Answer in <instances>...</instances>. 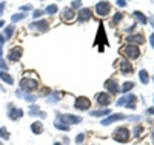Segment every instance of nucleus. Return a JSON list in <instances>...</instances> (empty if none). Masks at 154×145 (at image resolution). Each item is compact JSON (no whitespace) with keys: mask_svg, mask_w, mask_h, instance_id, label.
Returning a JSON list of instances; mask_svg holds the SVG:
<instances>
[{"mask_svg":"<svg viewBox=\"0 0 154 145\" xmlns=\"http://www.w3.org/2000/svg\"><path fill=\"white\" fill-rule=\"evenodd\" d=\"M60 17H62L63 22H69V20H72V19L75 17V11H74L72 8H65V9L62 11Z\"/></svg>","mask_w":154,"mask_h":145,"instance_id":"nucleus-11","label":"nucleus"},{"mask_svg":"<svg viewBox=\"0 0 154 145\" xmlns=\"http://www.w3.org/2000/svg\"><path fill=\"white\" fill-rule=\"evenodd\" d=\"M134 17L140 22V23H146L148 22V19H146V16L145 14H142L140 11H134Z\"/></svg>","mask_w":154,"mask_h":145,"instance_id":"nucleus-21","label":"nucleus"},{"mask_svg":"<svg viewBox=\"0 0 154 145\" xmlns=\"http://www.w3.org/2000/svg\"><path fill=\"white\" fill-rule=\"evenodd\" d=\"M0 145H3V143H2V142H0Z\"/></svg>","mask_w":154,"mask_h":145,"instance_id":"nucleus-40","label":"nucleus"},{"mask_svg":"<svg viewBox=\"0 0 154 145\" xmlns=\"http://www.w3.org/2000/svg\"><path fill=\"white\" fill-rule=\"evenodd\" d=\"M23 116V111L22 110H19V108H12L11 111H9V117L12 121H17L19 117H22Z\"/></svg>","mask_w":154,"mask_h":145,"instance_id":"nucleus-17","label":"nucleus"},{"mask_svg":"<svg viewBox=\"0 0 154 145\" xmlns=\"http://www.w3.org/2000/svg\"><path fill=\"white\" fill-rule=\"evenodd\" d=\"M108 113H109V110H96V111H91L93 116H105Z\"/></svg>","mask_w":154,"mask_h":145,"instance_id":"nucleus-26","label":"nucleus"},{"mask_svg":"<svg viewBox=\"0 0 154 145\" xmlns=\"http://www.w3.org/2000/svg\"><path fill=\"white\" fill-rule=\"evenodd\" d=\"M105 88L109 91L111 94H116L119 91V87H117V82L114 80V79H109V80H106V84H105Z\"/></svg>","mask_w":154,"mask_h":145,"instance_id":"nucleus-15","label":"nucleus"},{"mask_svg":"<svg viewBox=\"0 0 154 145\" xmlns=\"http://www.w3.org/2000/svg\"><path fill=\"white\" fill-rule=\"evenodd\" d=\"M122 119H126V116L122 114V113H119V114H111L109 117H106L105 121H102V124H103V125H109V124H112V122H116V121H122Z\"/></svg>","mask_w":154,"mask_h":145,"instance_id":"nucleus-13","label":"nucleus"},{"mask_svg":"<svg viewBox=\"0 0 154 145\" xmlns=\"http://www.w3.org/2000/svg\"><path fill=\"white\" fill-rule=\"evenodd\" d=\"M122 19H123V14H122V12H117V14L112 17V25H117Z\"/></svg>","mask_w":154,"mask_h":145,"instance_id":"nucleus-25","label":"nucleus"},{"mask_svg":"<svg viewBox=\"0 0 154 145\" xmlns=\"http://www.w3.org/2000/svg\"><path fill=\"white\" fill-rule=\"evenodd\" d=\"M89 19H91V9H88V8L80 9V14H79V17H77V20L79 22H86Z\"/></svg>","mask_w":154,"mask_h":145,"instance_id":"nucleus-16","label":"nucleus"},{"mask_svg":"<svg viewBox=\"0 0 154 145\" xmlns=\"http://www.w3.org/2000/svg\"><path fill=\"white\" fill-rule=\"evenodd\" d=\"M29 28H31V30H37V31H40V33H45V31L49 28V25H48L46 20H38V22H35V23H31Z\"/></svg>","mask_w":154,"mask_h":145,"instance_id":"nucleus-9","label":"nucleus"},{"mask_svg":"<svg viewBox=\"0 0 154 145\" xmlns=\"http://www.w3.org/2000/svg\"><path fill=\"white\" fill-rule=\"evenodd\" d=\"M46 14H49V16H53V14H56L57 12V5H49V6H46Z\"/></svg>","mask_w":154,"mask_h":145,"instance_id":"nucleus-23","label":"nucleus"},{"mask_svg":"<svg viewBox=\"0 0 154 145\" xmlns=\"http://www.w3.org/2000/svg\"><path fill=\"white\" fill-rule=\"evenodd\" d=\"M0 59H2V43H0Z\"/></svg>","mask_w":154,"mask_h":145,"instance_id":"nucleus-38","label":"nucleus"},{"mask_svg":"<svg viewBox=\"0 0 154 145\" xmlns=\"http://www.w3.org/2000/svg\"><path fill=\"white\" fill-rule=\"evenodd\" d=\"M114 139L117 142H126L130 139V131H128V128H125V127L117 128L114 131Z\"/></svg>","mask_w":154,"mask_h":145,"instance_id":"nucleus-4","label":"nucleus"},{"mask_svg":"<svg viewBox=\"0 0 154 145\" xmlns=\"http://www.w3.org/2000/svg\"><path fill=\"white\" fill-rule=\"evenodd\" d=\"M37 87H38V80L37 79H31L29 76H25L20 82V88L25 91H34L37 90Z\"/></svg>","mask_w":154,"mask_h":145,"instance_id":"nucleus-1","label":"nucleus"},{"mask_svg":"<svg viewBox=\"0 0 154 145\" xmlns=\"http://www.w3.org/2000/svg\"><path fill=\"white\" fill-rule=\"evenodd\" d=\"M149 43H151V46L154 48V33H152V34L149 36Z\"/></svg>","mask_w":154,"mask_h":145,"instance_id":"nucleus-34","label":"nucleus"},{"mask_svg":"<svg viewBox=\"0 0 154 145\" xmlns=\"http://www.w3.org/2000/svg\"><path fill=\"white\" fill-rule=\"evenodd\" d=\"M134 88V84L133 82H125L123 85H122V91L123 93H126V91H130V90H133Z\"/></svg>","mask_w":154,"mask_h":145,"instance_id":"nucleus-24","label":"nucleus"},{"mask_svg":"<svg viewBox=\"0 0 154 145\" xmlns=\"http://www.w3.org/2000/svg\"><path fill=\"white\" fill-rule=\"evenodd\" d=\"M122 52H123V56H125L126 59H137L139 54H140L137 45H126Z\"/></svg>","mask_w":154,"mask_h":145,"instance_id":"nucleus-2","label":"nucleus"},{"mask_svg":"<svg viewBox=\"0 0 154 145\" xmlns=\"http://www.w3.org/2000/svg\"><path fill=\"white\" fill-rule=\"evenodd\" d=\"M12 33H14V26L9 25L8 28L5 30V33H3V37H5V39H9V37H12Z\"/></svg>","mask_w":154,"mask_h":145,"instance_id":"nucleus-22","label":"nucleus"},{"mask_svg":"<svg viewBox=\"0 0 154 145\" xmlns=\"http://www.w3.org/2000/svg\"><path fill=\"white\" fill-rule=\"evenodd\" d=\"M0 79L5 82V84H9V85H12L14 84V80H12V77L8 74V73H5V71H0Z\"/></svg>","mask_w":154,"mask_h":145,"instance_id":"nucleus-18","label":"nucleus"},{"mask_svg":"<svg viewBox=\"0 0 154 145\" xmlns=\"http://www.w3.org/2000/svg\"><path fill=\"white\" fill-rule=\"evenodd\" d=\"M20 9H22V11L25 12V11H28V9H31V5H26V6H22Z\"/></svg>","mask_w":154,"mask_h":145,"instance_id":"nucleus-35","label":"nucleus"},{"mask_svg":"<svg viewBox=\"0 0 154 145\" xmlns=\"http://www.w3.org/2000/svg\"><path fill=\"white\" fill-rule=\"evenodd\" d=\"M120 71H122L123 74H133L134 68H133V65L128 62L126 59H122V60H120Z\"/></svg>","mask_w":154,"mask_h":145,"instance_id":"nucleus-12","label":"nucleus"},{"mask_svg":"<svg viewBox=\"0 0 154 145\" xmlns=\"http://www.w3.org/2000/svg\"><path fill=\"white\" fill-rule=\"evenodd\" d=\"M31 130L34 131L35 134H40L42 131H43V125H42V122H34V124L31 125Z\"/></svg>","mask_w":154,"mask_h":145,"instance_id":"nucleus-20","label":"nucleus"},{"mask_svg":"<svg viewBox=\"0 0 154 145\" xmlns=\"http://www.w3.org/2000/svg\"><path fill=\"white\" fill-rule=\"evenodd\" d=\"M142 131H143V128H142V127L139 125V127H137V128L134 130V133H136V134H140V133H142Z\"/></svg>","mask_w":154,"mask_h":145,"instance_id":"nucleus-32","label":"nucleus"},{"mask_svg":"<svg viewBox=\"0 0 154 145\" xmlns=\"http://www.w3.org/2000/svg\"><path fill=\"white\" fill-rule=\"evenodd\" d=\"M42 14H43V12H42V11H38V9H37V11H34V17H35V19H37V17H40Z\"/></svg>","mask_w":154,"mask_h":145,"instance_id":"nucleus-33","label":"nucleus"},{"mask_svg":"<svg viewBox=\"0 0 154 145\" xmlns=\"http://www.w3.org/2000/svg\"><path fill=\"white\" fill-rule=\"evenodd\" d=\"M22 54H23V49H22V46H14L11 51H9V54H8V60L9 62H19L20 60V57H22Z\"/></svg>","mask_w":154,"mask_h":145,"instance_id":"nucleus-7","label":"nucleus"},{"mask_svg":"<svg viewBox=\"0 0 154 145\" xmlns=\"http://www.w3.org/2000/svg\"><path fill=\"white\" fill-rule=\"evenodd\" d=\"M136 96H133V94H130V96H125V97H122V99H119V105H125L126 108H131V110H134V107H136Z\"/></svg>","mask_w":154,"mask_h":145,"instance_id":"nucleus-6","label":"nucleus"},{"mask_svg":"<svg viewBox=\"0 0 154 145\" xmlns=\"http://www.w3.org/2000/svg\"><path fill=\"white\" fill-rule=\"evenodd\" d=\"M3 8H5V3H2V5H0V16L3 14Z\"/></svg>","mask_w":154,"mask_h":145,"instance_id":"nucleus-36","label":"nucleus"},{"mask_svg":"<svg viewBox=\"0 0 154 145\" xmlns=\"http://www.w3.org/2000/svg\"><path fill=\"white\" fill-rule=\"evenodd\" d=\"M117 6L125 8V6H126V2H125V0H117Z\"/></svg>","mask_w":154,"mask_h":145,"instance_id":"nucleus-30","label":"nucleus"},{"mask_svg":"<svg viewBox=\"0 0 154 145\" xmlns=\"http://www.w3.org/2000/svg\"><path fill=\"white\" fill-rule=\"evenodd\" d=\"M96 12H97V16H100V17L108 16L111 12V3L109 2H99L96 5Z\"/></svg>","mask_w":154,"mask_h":145,"instance_id":"nucleus-3","label":"nucleus"},{"mask_svg":"<svg viewBox=\"0 0 154 145\" xmlns=\"http://www.w3.org/2000/svg\"><path fill=\"white\" fill-rule=\"evenodd\" d=\"M139 79H140V82H142V84H148V82H149V76H148V71H145V70L139 71Z\"/></svg>","mask_w":154,"mask_h":145,"instance_id":"nucleus-19","label":"nucleus"},{"mask_svg":"<svg viewBox=\"0 0 154 145\" xmlns=\"http://www.w3.org/2000/svg\"><path fill=\"white\" fill-rule=\"evenodd\" d=\"M96 100H97L99 105H109L111 100H112V96L108 94V93H99L96 96Z\"/></svg>","mask_w":154,"mask_h":145,"instance_id":"nucleus-8","label":"nucleus"},{"mask_svg":"<svg viewBox=\"0 0 154 145\" xmlns=\"http://www.w3.org/2000/svg\"><path fill=\"white\" fill-rule=\"evenodd\" d=\"M80 121H82L80 117L72 116V114H63V116H62V122H63V124L66 122L68 125H69V124H80Z\"/></svg>","mask_w":154,"mask_h":145,"instance_id":"nucleus-14","label":"nucleus"},{"mask_svg":"<svg viewBox=\"0 0 154 145\" xmlns=\"http://www.w3.org/2000/svg\"><path fill=\"white\" fill-rule=\"evenodd\" d=\"M74 107H75L77 110H88L89 107H91V102H89V99H88V97L80 96V97H77V99H75Z\"/></svg>","mask_w":154,"mask_h":145,"instance_id":"nucleus-5","label":"nucleus"},{"mask_svg":"<svg viewBox=\"0 0 154 145\" xmlns=\"http://www.w3.org/2000/svg\"><path fill=\"white\" fill-rule=\"evenodd\" d=\"M83 139H85V134H79V136H77V139H75V142H77V143H80Z\"/></svg>","mask_w":154,"mask_h":145,"instance_id":"nucleus-31","label":"nucleus"},{"mask_svg":"<svg viewBox=\"0 0 154 145\" xmlns=\"http://www.w3.org/2000/svg\"><path fill=\"white\" fill-rule=\"evenodd\" d=\"M54 145H60V143H59V142H56V143H54Z\"/></svg>","mask_w":154,"mask_h":145,"instance_id":"nucleus-39","label":"nucleus"},{"mask_svg":"<svg viewBox=\"0 0 154 145\" xmlns=\"http://www.w3.org/2000/svg\"><path fill=\"white\" fill-rule=\"evenodd\" d=\"M82 5V2L80 0H75V2H72V9H75V8H79Z\"/></svg>","mask_w":154,"mask_h":145,"instance_id":"nucleus-29","label":"nucleus"},{"mask_svg":"<svg viewBox=\"0 0 154 145\" xmlns=\"http://www.w3.org/2000/svg\"><path fill=\"white\" fill-rule=\"evenodd\" d=\"M3 26H5V22H3V20H0V28H3Z\"/></svg>","mask_w":154,"mask_h":145,"instance_id":"nucleus-37","label":"nucleus"},{"mask_svg":"<svg viewBox=\"0 0 154 145\" xmlns=\"http://www.w3.org/2000/svg\"><path fill=\"white\" fill-rule=\"evenodd\" d=\"M125 40L126 42H133L134 45H140V43L145 42V37L142 34H130V36L125 37Z\"/></svg>","mask_w":154,"mask_h":145,"instance_id":"nucleus-10","label":"nucleus"},{"mask_svg":"<svg viewBox=\"0 0 154 145\" xmlns=\"http://www.w3.org/2000/svg\"><path fill=\"white\" fill-rule=\"evenodd\" d=\"M0 136H2L3 139H9V133H8V130H6L5 127L0 128Z\"/></svg>","mask_w":154,"mask_h":145,"instance_id":"nucleus-27","label":"nucleus"},{"mask_svg":"<svg viewBox=\"0 0 154 145\" xmlns=\"http://www.w3.org/2000/svg\"><path fill=\"white\" fill-rule=\"evenodd\" d=\"M25 16H26L25 12H22V14H14V16H12V22H19V20H23V19H25Z\"/></svg>","mask_w":154,"mask_h":145,"instance_id":"nucleus-28","label":"nucleus"}]
</instances>
